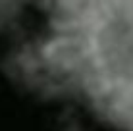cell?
I'll return each mask as SVG.
<instances>
[{"label": "cell", "mask_w": 133, "mask_h": 131, "mask_svg": "<svg viewBox=\"0 0 133 131\" xmlns=\"http://www.w3.org/2000/svg\"><path fill=\"white\" fill-rule=\"evenodd\" d=\"M37 58L54 87L133 131V0H50Z\"/></svg>", "instance_id": "obj_1"}]
</instances>
